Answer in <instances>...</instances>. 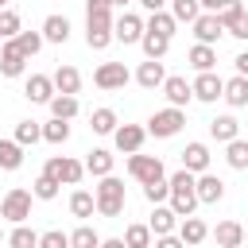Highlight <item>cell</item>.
Here are the masks:
<instances>
[{
	"label": "cell",
	"mask_w": 248,
	"mask_h": 248,
	"mask_svg": "<svg viewBox=\"0 0 248 248\" xmlns=\"http://www.w3.org/2000/svg\"><path fill=\"white\" fill-rule=\"evenodd\" d=\"M93 202H97L101 217H120L124 213V182L112 178V174H101V186H97Z\"/></svg>",
	"instance_id": "6da1fadb"
},
{
	"label": "cell",
	"mask_w": 248,
	"mask_h": 248,
	"mask_svg": "<svg viewBox=\"0 0 248 248\" xmlns=\"http://www.w3.org/2000/svg\"><path fill=\"white\" fill-rule=\"evenodd\" d=\"M31 190H23V186H16V190H8L4 194V202H0V217H8L12 225H19V221H27L31 217Z\"/></svg>",
	"instance_id": "7a4b0ae2"
},
{
	"label": "cell",
	"mask_w": 248,
	"mask_h": 248,
	"mask_svg": "<svg viewBox=\"0 0 248 248\" xmlns=\"http://www.w3.org/2000/svg\"><path fill=\"white\" fill-rule=\"evenodd\" d=\"M182 124H186V112H182L178 105H170V108H159V112L147 120V132H151V136H159V140H170Z\"/></svg>",
	"instance_id": "3957f363"
},
{
	"label": "cell",
	"mask_w": 248,
	"mask_h": 248,
	"mask_svg": "<svg viewBox=\"0 0 248 248\" xmlns=\"http://www.w3.org/2000/svg\"><path fill=\"white\" fill-rule=\"evenodd\" d=\"M58 186L66 182V186H74V182H81V174H85V163H78V159H70V155H54V159H46V167H43Z\"/></svg>",
	"instance_id": "277c9868"
},
{
	"label": "cell",
	"mask_w": 248,
	"mask_h": 248,
	"mask_svg": "<svg viewBox=\"0 0 248 248\" xmlns=\"http://www.w3.org/2000/svg\"><path fill=\"white\" fill-rule=\"evenodd\" d=\"M85 43L89 50H105L112 43V12H101V16H85Z\"/></svg>",
	"instance_id": "5b68a950"
},
{
	"label": "cell",
	"mask_w": 248,
	"mask_h": 248,
	"mask_svg": "<svg viewBox=\"0 0 248 248\" xmlns=\"http://www.w3.org/2000/svg\"><path fill=\"white\" fill-rule=\"evenodd\" d=\"M128 174H132L136 182H151V178H163V159L132 151V155H128Z\"/></svg>",
	"instance_id": "8992f818"
},
{
	"label": "cell",
	"mask_w": 248,
	"mask_h": 248,
	"mask_svg": "<svg viewBox=\"0 0 248 248\" xmlns=\"http://www.w3.org/2000/svg\"><path fill=\"white\" fill-rule=\"evenodd\" d=\"M93 81H97V89H124L128 85V66L124 62H101Z\"/></svg>",
	"instance_id": "52a82bcc"
},
{
	"label": "cell",
	"mask_w": 248,
	"mask_h": 248,
	"mask_svg": "<svg viewBox=\"0 0 248 248\" xmlns=\"http://www.w3.org/2000/svg\"><path fill=\"white\" fill-rule=\"evenodd\" d=\"M194 194H198V202H205V205H217V202L225 198V182H221L217 174L202 170V174L194 178Z\"/></svg>",
	"instance_id": "ba28073f"
},
{
	"label": "cell",
	"mask_w": 248,
	"mask_h": 248,
	"mask_svg": "<svg viewBox=\"0 0 248 248\" xmlns=\"http://www.w3.org/2000/svg\"><path fill=\"white\" fill-rule=\"evenodd\" d=\"M190 89H194V97H198V101H217V97H221V89H225V81H221L213 70H198V78L190 81Z\"/></svg>",
	"instance_id": "9c48e42d"
},
{
	"label": "cell",
	"mask_w": 248,
	"mask_h": 248,
	"mask_svg": "<svg viewBox=\"0 0 248 248\" xmlns=\"http://www.w3.org/2000/svg\"><path fill=\"white\" fill-rule=\"evenodd\" d=\"M23 66H27V54L16 46V39H8L4 50H0V74H4V78H19Z\"/></svg>",
	"instance_id": "30bf717a"
},
{
	"label": "cell",
	"mask_w": 248,
	"mask_h": 248,
	"mask_svg": "<svg viewBox=\"0 0 248 248\" xmlns=\"http://www.w3.org/2000/svg\"><path fill=\"white\" fill-rule=\"evenodd\" d=\"M143 136H147V128H140V124H116V132H112L116 147H120V151H128V155L143 147Z\"/></svg>",
	"instance_id": "8fae6325"
},
{
	"label": "cell",
	"mask_w": 248,
	"mask_h": 248,
	"mask_svg": "<svg viewBox=\"0 0 248 248\" xmlns=\"http://www.w3.org/2000/svg\"><path fill=\"white\" fill-rule=\"evenodd\" d=\"M140 35H143V19L132 16V12H124L112 23V39H120V43H140Z\"/></svg>",
	"instance_id": "7c38bea8"
},
{
	"label": "cell",
	"mask_w": 248,
	"mask_h": 248,
	"mask_svg": "<svg viewBox=\"0 0 248 248\" xmlns=\"http://www.w3.org/2000/svg\"><path fill=\"white\" fill-rule=\"evenodd\" d=\"M194 35H198V43H217L221 35H225V27H221V19H217V12H205V16H198L194 19Z\"/></svg>",
	"instance_id": "4fadbf2b"
},
{
	"label": "cell",
	"mask_w": 248,
	"mask_h": 248,
	"mask_svg": "<svg viewBox=\"0 0 248 248\" xmlns=\"http://www.w3.org/2000/svg\"><path fill=\"white\" fill-rule=\"evenodd\" d=\"M23 93H27V101H31V105H46V101H50V97H54L58 89H54V81H50L46 74H31V78H27V89H23Z\"/></svg>",
	"instance_id": "5bb4252c"
},
{
	"label": "cell",
	"mask_w": 248,
	"mask_h": 248,
	"mask_svg": "<svg viewBox=\"0 0 248 248\" xmlns=\"http://www.w3.org/2000/svg\"><path fill=\"white\" fill-rule=\"evenodd\" d=\"M182 167H186L190 174L209 170V147H205V143H186V147H182Z\"/></svg>",
	"instance_id": "9a60e30c"
},
{
	"label": "cell",
	"mask_w": 248,
	"mask_h": 248,
	"mask_svg": "<svg viewBox=\"0 0 248 248\" xmlns=\"http://www.w3.org/2000/svg\"><path fill=\"white\" fill-rule=\"evenodd\" d=\"M170 209L178 213V217H190L194 209H198V194H194V186H170Z\"/></svg>",
	"instance_id": "2e32d148"
},
{
	"label": "cell",
	"mask_w": 248,
	"mask_h": 248,
	"mask_svg": "<svg viewBox=\"0 0 248 248\" xmlns=\"http://www.w3.org/2000/svg\"><path fill=\"white\" fill-rule=\"evenodd\" d=\"M163 93H167V101H170V105H178V108L194 97L190 81H186V78H178V74H174V78H163Z\"/></svg>",
	"instance_id": "e0dca14e"
},
{
	"label": "cell",
	"mask_w": 248,
	"mask_h": 248,
	"mask_svg": "<svg viewBox=\"0 0 248 248\" xmlns=\"http://www.w3.org/2000/svg\"><path fill=\"white\" fill-rule=\"evenodd\" d=\"M174 221H178V213L170 209V205H155V213H151V221H147V229H151V236H163V232H170L174 229Z\"/></svg>",
	"instance_id": "ac0fdd59"
},
{
	"label": "cell",
	"mask_w": 248,
	"mask_h": 248,
	"mask_svg": "<svg viewBox=\"0 0 248 248\" xmlns=\"http://www.w3.org/2000/svg\"><path fill=\"white\" fill-rule=\"evenodd\" d=\"M43 39L46 43H66L70 39V19L66 16H46L43 19Z\"/></svg>",
	"instance_id": "d6986e66"
},
{
	"label": "cell",
	"mask_w": 248,
	"mask_h": 248,
	"mask_svg": "<svg viewBox=\"0 0 248 248\" xmlns=\"http://www.w3.org/2000/svg\"><path fill=\"white\" fill-rule=\"evenodd\" d=\"M163 78H167V74H163V62H159V58H147V62L136 70V81H140L143 89H155V85H163Z\"/></svg>",
	"instance_id": "ffe728a7"
},
{
	"label": "cell",
	"mask_w": 248,
	"mask_h": 248,
	"mask_svg": "<svg viewBox=\"0 0 248 248\" xmlns=\"http://www.w3.org/2000/svg\"><path fill=\"white\" fill-rule=\"evenodd\" d=\"M46 105H50V116H58V120H74L78 116V97L74 93H54Z\"/></svg>",
	"instance_id": "44dd1931"
},
{
	"label": "cell",
	"mask_w": 248,
	"mask_h": 248,
	"mask_svg": "<svg viewBox=\"0 0 248 248\" xmlns=\"http://www.w3.org/2000/svg\"><path fill=\"white\" fill-rule=\"evenodd\" d=\"M178 236H182V244H202L205 236H209V229H205V221L202 217H182V229H178Z\"/></svg>",
	"instance_id": "7402d4cb"
},
{
	"label": "cell",
	"mask_w": 248,
	"mask_h": 248,
	"mask_svg": "<svg viewBox=\"0 0 248 248\" xmlns=\"http://www.w3.org/2000/svg\"><path fill=\"white\" fill-rule=\"evenodd\" d=\"M221 97L232 105V108H240V105H248V78L244 74H236L232 81H225V89H221Z\"/></svg>",
	"instance_id": "603a6c76"
},
{
	"label": "cell",
	"mask_w": 248,
	"mask_h": 248,
	"mask_svg": "<svg viewBox=\"0 0 248 248\" xmlns=\"http://www.w3.org/2000/svg\"><path fill=\"white\" fill-rule=\"evenodd\" d=\"M140 46H143V54H147V58H163V54H167V46H170V39H167V35H159V31H147V27H143Z\"/></svg>",
	"instance_id": "cb8c5ba5"
},
{
	"label": "cell",
	"mask_w": 248,
	"mask_h": 248,
	"mask_svg": "<svg viewBox=\"0 0 248 248\" xmlns=\"http://www.w3.org/2000/svg\"><path fill=\"white\" fill-rule=\"evenodd\" d=\"M50 81H54V89H58V93H78V89H81V74H78L74 66H58Z\"/></svg>",
	"instance_id": "d4e9b609"
},
{
	"label": "cell",
	"mask_w": 248,
	"mask_h": 248,
	"mask_svg": "<svg viewBox=\"0 0 248 248\" xmlns=\"http://www.w3.org/2000/svg\"><path fill=\"white\" fill-rule=\"evenodd\" d=\"M209 136H213L217 143H229V140L240 136V124H236L232 116H217V120H209Z\"/></svg>",
	"instance_id": "484cf974"
},
{
	"label": "cell",
	"mask_w": 248,
	"mask_h": 248,
	"mask_svg": "<svg viewBox=\"0 0 248 248\" xmlns=\"http://www.w3.org/2000/svg\"><path fill=\"white\" fill-rule=\"evenodd\" d=\"M85 174H93V178L112 174V155H108L105 147H93V151H89V159H85Z\"/></svg>",
	"instance_id": "4316f807"
},
{
	"label": "cell",
	"mask_w": 248,
	"mask_h": 248,
	"mask_svg": "<svg viewBox=\"0 0 248 248\" xmlns=\"http://www.w3.org/2000/svg\"><path fill=\"white\" fill-rule=\"evenodd\" d=\"M213 236H217V244H221V248H236V244H244V229H240L236 221H221Z\"/></svg>",
	"instance_id": "83f0119b"
},
{
	"label": "cell",
	"mask_w": 248,
	"mask_h": 248,
	"mask_svg": "<svg viewBox=\"0 0 248 248\" xmlns=\"http://www.w3.org/2000/svg\"><path fill=\"white\" fill-rule=\"evenodd\" d=\"M19 163H23V143L0 140V170H16Z\"/></svg>",
	"instance_id": "f1b7e54d"
},
{
	"label": "cell",
	"mask_w": 248,
	"mask_h": 248,
	"mask_svg": "<svg viewBox=\"0 0 248 248\" xmlns=\"http://www.w3.org/2000/svg\"><path fill=\"white\" fill-rule=\"evenodd\" d=\"M190 66H194V70H213V66H217V50H213L209 43L190 46Z\"/></svg>",
	"instance_id": "f546056e"
},
{
	"label": "cell",
	"mask_w": 248,
	"mask_h": 248,
	"mask_svg": "<svg viewBox=\"0 0 248 248\" xmlns=\"http://www.w3.org/2000/svg\"><path fill=\"white\" fill-rule=\"evenodd\" d=\"M225 159H229V167L232 170H248V140H229V151H225Z\"/></svg>",
	"instance_id": "4dcf8cb0"
},
{
	"label": "cell",
	"mask_w": 248,
	"mask_h": 248,
	"mask_svg": "<svg viewBox=\"0 0 248 248\" xmlns=\"http://www.w3.org/2000/svg\"><path fill=\"white\" fill-rule=\"evenodd\" d=\"M143 27H147V31H159V35H167V39H170V35H174V27H178V19H174L170 12H163V8H159V12H151V19H147Z\"/></svg>",
	"instance_id": "1f68e13d"
},
{
	"label": "cell",
	"mask_w": 248,
	"mask_h": 248,
	"mask_svg": "<svg viewBox=\"0 0 248 248\" xmlns=\"http://www.w3.org/2000/svg\"><path fill=\"white\" fill-rule=\"evenodd\" d=\"M89 128H93L97 136H112V132H116V112H112V108H97V112L89 116Z\"/></svg>",
	"instance_id": "d6a6232c"
},
{
	"label": "cell",
	"mask_w": 248,
	"mask_h": 248,
	"mask_svg": "<svg viewBox=\"0 0 248 248\" xmlns=\"http://www.w3.org/2000/svg\"><path fill=\"white\" fill-rule=\"evenodd\" d=\"M93 209H97L93 194H85V190H74V194H70V213H74V217L85 221V217H93Z\"/></svg>",
	"instance_id": "836d02e7"
},
{
	"label": "cell",
	"mask_w": 248,
	"mask_h": 248,
	"mask_svg": "<svg viewBox=\"0 0 248 248\" xmlns=\"http://www.w3.org/2000/svg\"><path fill=\"white\" fill-rule=\"evenodd\" d=\"M39 140H43V124L39 120H19L16 124V143L27 147V143H39Z\"/></svg>",
	"instance_id": "e575fe53"
},
{
	"label": "cell",
	"mask_w": 248,
	"mask_h": 248,
	"mask_svg": "<svg viewBox=\"0 0 248 248\" xmlns=\"http://www.w3.org/2000/svg\"><path fill=\"white\" fill-rule=\"evenodd\" d=\"M8 244H12V248H35V244H39V232H35V229H27V225L19 221V225L8 232Z\"/></svg>",
	"instance_id": "d590c367"
},
{
	"label": "cell",
	"mask_w": 248,
	"mask_h": 248,
	"mask_svg": "<svg viewBox=\"0 0 248 248\" xmlns=\"http://www.w3.org/2000/svg\"><path fill=\"white\" fill-rule=\"evenodd\" d=\"M16 46H19L27 58H35V54L43 50V31H19V35H16Z\"/></svg>",
	"instance_id": "8d00e7d4"
},
{
	"label": "cell",
	"mask_w": 248,
	"mask_h": 248,
	"mask_svg": "<svg viewBox=\"0 0 248 248\" xmlns=\"http://www.w3.org/2000/svg\"><path fill=\"white\" fill-rule=\"evenodd\" d=\"M43 140H46V143H66V140H70V124L58 120V116L46 120V124H43Z\"/></svg>",
	"instance_id": "74e56055"
},
{
	"label": "cell",
	"mask_w": 248,
	"mask_h": 248,
	"mask_svg": "<svg viewBox=\"0 0 248 248\" xmlns=\"http://www.w3.org/2000/svg\"><path fill=\"white\" fill-rule=\"evenodd\" d=\"M170 16H174L178 23H194V19L202 16V4H198V0H174Z\"/></svg>",
	"instance_id": "f35d334b"
},
{
	"label": "cell",
	"mask_w": 248,
	"mask_h": 248,
	"mask_svg": "<svg viewBox=\"0 0 248 248\" xmlns=\"http://www.w3.org/2000/svg\"><path fill=\"white\" fill-rule=\"evenodd\" d=\"M31 194H35L39 202H54V198H58V182H54V178L43 170V174L35 178V190H31Z\"/></svg>",
	"instance_id": "ab89813d"
},
{
	"label": "cell",
	"mask_w": 248,
	"mask_h": 248,
	"mask_svg": "<svg viewBox=\"0 0 248 248\" xmlns=\"http://www.w3.org/2000/svg\"><path fill=\"white\" fill-rule=\"evenodd\" d=\"M167 194H170V182H167V178H151V182H143V198H147L151 205L167 202Z\"/></svg>",
	"instance_id": "60d3db41"
},
{
	"label": "cell",
	"mask_w": 248,
	"mask_h": 248,
	"mask_svg": "<svg viewBox=\"0 0 248 248\" xmlns=\"http://www.w3.org/2000/svg\"><path fill=\"white\" fill-rule=\"evenodd\" d=\"M124 244H128V248H147V244H151V229H147V225H128Z\"/></svg>",
	"instance_id": "b9f144b4"
},
{
	"label": "cell",
	"mask_w": 248,
	"mask_h": 248,
	"mask_svg": "<svg viewBox=\"0 0 248 248\" xmlns=\"http://www.w3.org/2000/svg\"><path fill=\"white\" fill-rule=\"evenodd\" d=\"M70 244H74V248H97V244H101V236H97L89 225H81V229H74V232H70Z\"/></svg>",
	"instance_id": "7bdbcfd3"
},
{
	"label": "cell",
	"mask_w": 248,
	"mask_h": 248,
	"mask_svg": "<svg viewBox=\"0 0 248 248\" xmlns=\"http://www.w3.org/2000/svg\"><path fill=\"white\" fill-rule=\"evenodd\" d=\"M19 35V16L12 8H0V39H16Z\"/></svg>",
	"instance_id": "ee69618b"
},
{
	"label": "cell",
	"mask_w": 248,
	"mask_h": 248,
	"mask_svg": "<svg viewBox=\"0 0 248 248\" xmlns=\"http://www.w3.org/2000/svg\"><path fill=\"white\" fill-rule=\"evenodd\" d=\"M39 244H43V248H66V244H70V232L50 229V232H43V236H39Z\"/></svg>",
	"instance_id": "f6af8a7d"
},
{
	"label": "cell",
	"mask_w": 248,
	"mask_h": 248,
	"mask_svg": "<svg viewBox=\"0 0 248 248\" xmlns=\"http://www.w3.org/2000/svg\"><path fill=\"white\" fill-rule=\"evenodd\" d=\"M240 12H244V8H240L236 0H225V4L217 8V19H221V27H229V23H232V19L240 16Z\"/></svg>",
	"instance_id": "bcb514c9"
},
{
	"label": "cell",
	"mask_w": 248,
	"mask_h": 248,
	"mask_svg": "<svg viewBox=\"0 0 248 248\" xmlns=\"http://www.w3.org/2000/svg\"><path fill=\"white\" fill-rule=\"evenodd\" d=\"M225 35H232V39H248V12H240V16L225 27Z\"/></svg>",
	"instance_id": "7dc6e473"
},
{
	"label": "cell",
	"mask_w": 248,
	"mask_h": 248,
	"mask_svg": "<svg viewBox=\"0 0 248 248\" xmlns=\"http://www.w3.org/2000/svg\"><path fill=\"white\" fill-rule=\"evenodd\" d=\"M232 62H236V74H244V78H248V50H240Z\"/></svg>",
	"instance_id": "c3c4849f"
},
{
	"label": "cell",
	"mask_w": 248,
	"mask_h": 248,
	"mask_svg": "<svg viewBox=\"0 0 248 248\" xmlns=\"http://www.w3.org/2000/svg\"><path fill=\"white\" fill-rule=\"evenodd\" d=\"M147 12H159V8H167V0H140Z\"/></svg>",
	"instance_id": "681fc988"
},
{
	"label": "cell",
	"mask_w": 248,
	"mask_h": 248,
	"mask_svg": "<svg viewBox=\"0 0 248 248\" xmlns=\"http://www.w3.org/2000/svg\"><path fill=\"white\" fill-rule=\"evenodd\" d=\"M198 4H202V8H209V12H217V8L225 4V0H198Z\"/></svg>",
	"instance_id": "f907efd6"
},
{
	"label": "cell",
	"mask_w": 248,
	"mask_h": 248,
	"mask_svg": "<svg viewBox=\"0 0 248 248\" xmlns=\"http://www.w3.org/2000/svg\"><path fill=\"white\" fill-rule=\"evenodd\" d=\"M108 4H116V8H124V4H132V0H108Z\"/></svg>",
	"instance_id": "816d5d0a"
},
{
	"label": "cell",
	"mask_w": 248,
	"mask_h": 248,
	"mask_svg": "<svg viewBox=\"0 0 248 248\" xmlns=\"http://www.w3.org/2000/svg\"><path fill=\"white\" fill-rule=\"evenodd\" d=\"M4 240H8V236H4V229H0V244H4Z\"/></svg>",
	"instance_id": "f5cc1de1"
},
{
	"label": "cell",
	"mask_w": 248,
	"mask_h": 248,
	"mask_svg": "<svg viewBox=\"0 0 248 248\" xmlns=\"http://www.w3.org/2000/svg\"><path fill=\"white\" fill-rule=\"evenodd\" d=\"M244 240H248V229H244Z\"/></svg>",
	"instance_id": "db71d44e"
},
{
	"label": "cell",
	"mask_w": 248,
	"mask_h": 248,
	"mask_svg": "<svg viewBox=\"0 0 248 248\" xmlns=\"http://www.w3.org/2000/svg\"><path fill=\"white\" fill-rule=\"evenodd\" d=\"M4 4H8V0H0V8H4Z\"/></svg>",
	"instance_id": "11a10c76"
}]
</instances>
